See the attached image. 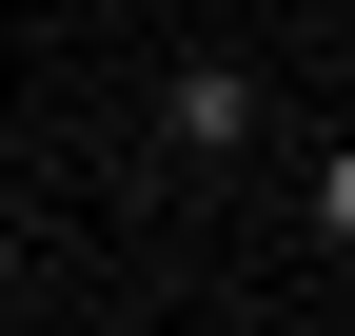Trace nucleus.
I'll use <instances>...</instances> for the list:
<instances>
[{
  "label": "nucleus",
  "instance_id": "obj_1",
  "mask_svg": "<svg viewBox=\"0 0 355 336\" xmlns=\"http://www.w3.org/2000/svg\"><path fill=\"white\" fill-rule=\"evenodd\" d=\"M158 119H178V139H198V158H217V139H237V119H257V79H237V60H198V79H178V99H158Z\"/></svg>",
  "mask_w": 355,
  "mask_h": 336
},
{
  "label": "nucleus",
  "instance_id": "obj_2",
  "mask_svg": "<svg viewBox=\"0 0 355 336\" xmlns=\"http://www.w3.org/2000/svg\"><path fill=\"white\" fill-rule=\"evenodd\" d=\"M316 237H355V139H336V158H316Z\"/></svg>",
  "mask_w": 355,
  "mask_h": 336
}]
</instances>
